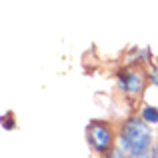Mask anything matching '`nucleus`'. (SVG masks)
<instances>
[{
  "label": "nucleus",
  "instance_id": "7ed1b4c3",
  "mask_svg": "<svg viewBox=\"0 0 158 158\" xmlns=\"http://www.w3.org/2000/svg\"><path fill=\"white\" fill-rule=\"evenodd\" d=\"M120 88L128 94H138L142 90V78L138 72H128L120 76Z\"/></svg>",
  "mask_w": 158,
  "mask_h": 158
},
{
  "label": "nucleus",
  "instance_id": "423d86ee",
  "mask_svg": "<svg viewBox=\"0 0 158 158\" xmlns=\"http://www.w3.org/2000/svg\"><path fill=\"white\" fill-rule=\"evenodd\" d=\"M108 158H122V152L116 150V152H112V156H108Z\"/></svg>",
  "mask_w": 158,
  "mask_h": 158
},
{
  "label": "nucleus",
  "instance_id": "f257e3e1",
  "mask_svg": "<svg viewBox=\"0 0 158 158\" xmlns=\"http://www.w3.org/2000/svg\"><path fill=\"white\" fill-rule=\"evenodd\" d=\"M150 128L144 120L130 118L122 130V148H126L132 156L146 154L148 146H150Z\"/></svg>",
  "mask_w": 158,
  "mask_h": 158
},
{
  "label": "nucleus",
  "instance_id": "20e7f679",
  "mask_svg": "<svg viewBox=\"0 0 158 158\" xmlns=\"http://www.w3.org/2000/svg\"><path fill=\"white\" fill-rule=\"evenodd\" d=\"M142 120L146 124H158V110L152 106H146L142 110Z\"/></svg>",
  "mask_w": 158,
  "mask_h": 158
},
{
  "label": "nucleus",
  "instance_id": "39448f33",
  "mask_svg": "<svg viewBox=\"0 0 158 158\" xmlns=\"http://www.w3.org/2000/svg\"><path fill=\"white\" fill-rule=\"evenodd\" d=\"M150 80H152V82H154V84L158 86V68H154V70H152V74H150Z\"/></svg>",
  "mask_w": 158,
  "mask_h": 158
},
{
  "label": "nucleus",
  "instance_id": "0eeeda50",
  "mask_svg": "<svg viewBox=\"0 0 158 158\" xmlns=\"http://www.w3.org/2000/svg\"><path fill=\"white\" fill-rule=\"evenodd\" d=\"M152 158H158V144H156V148H154V156Z\"/></svg>",
  "mask_w": 158,
  "mask_h": 158
},
{
  "label": "nucleus",
  "instance_id": "f03ea898",
  "mask_svg": "<svg viewBox=\"0 0 158 158\" xmlns=\"http://www.w3.org/2000/svg\"><path fill=\"white\" fill-rule=\"evenodd\" d=\"M88 140L98 152H106L112 144V134L104 124H92L88 128Z\"/></svg>",
  "mask_w": 158,
  "mask_h": 158
},
{
  "label": "nucleus",
  "instance_id": "6e6552de",
  "mask_svg": "<svg viewBox=\"0 0 158 158\" xmlns=\"http://www.w3.org/2000/svg\"><path fill=\"white\" fill-rule=\"evenodd\" d=\"M132 158H148L146 154H138V156H132Z\"/></svg>",
  "mask_w": 158,
  "mask_h": 158
}]
</instances>
